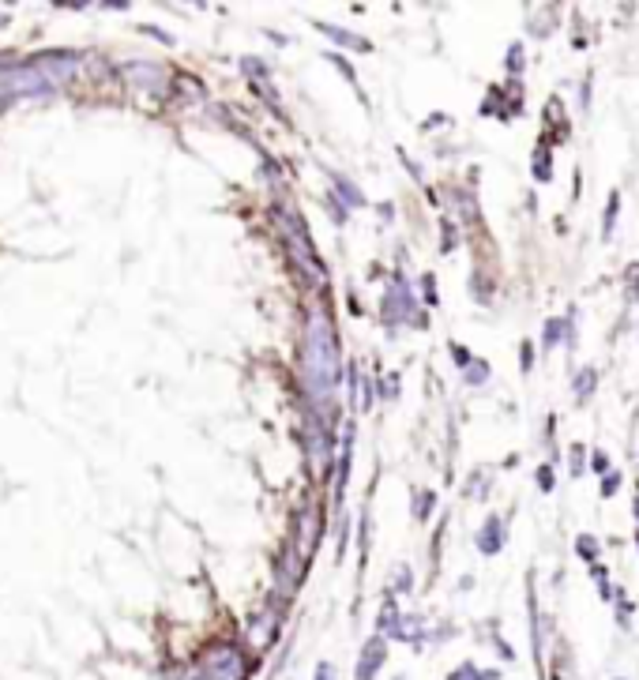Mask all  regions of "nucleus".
I'll return each mask as SVG.
<instances>
[{
	"instance_id": "obj_1",
	"label": "nucleus",
	"mask_w": 639,
	"mask_h": 680,
	"mask_svg": "<svg viewBox=\"0 0 639 680\" xmlns=\"http://www.w3.org/2000/svg\"><path fill=\"white\" fill-rule=\"evenodd\" d=\"M301 376L312 399H328V391L343 380L339 361V331L331 324L324 305L309 309L305 316V339H301Z\"/></svg>"
},
{
	"instance_id": "obj_2",
	"label": "nucleus",
	"mask_w": 639,
	"mask_h": 680,
	"mask_svg": "<svg viewBox=\"0 0 639 680\" xmlns=\"http://www.w3.org/2000/svg\"><path fill=\"white\" fill-rule=\"evenodd\" d=\"M418 305H414V294H410V286H406L399 275L391 279L388 294H384V320H406V324L414 327H425L429 320L425 316H418Z\"/></svg>"
},
{
	"instance_id": "obj_3",
	"label": "nucleus",
	"mask_w": 639,
	"mask_h": 680,
	"mask_svg": "<svg viewBox=\"0 0 639 680\" xmlns=\"http://www.w3.org/2000/svg\"><path fill=\"white\" fill-rule=\"evenodd\" d=\"M384 665H388V639L384 635H369L358 654V665H354V680H376Z\"/></svg>"
},
{
	"instance_id": "obj_4",
	"label": "nucleus",
	"mask_w": 639,
	"mask_h": 680,
	"mask_svg": "<svg viewBox=\"0 0 639 680\" xmlns=\"http://www.w3.org/2000/svg\"><path fill=\"white\" fill-rule=\"evenodd\" d=\"M121 72H125V79L132 87H143V91H151V94L166 91V68H158V64L136 61V64H128V68H121Z\"/></svg>"
},
{
	"instance_id": "obj_5",
	"label": "nucleus",
	"mask_w": 639,
	"mask_h": 680,
	"mask_svg": "<svg viewBox=\"0 0 639 680\" xmlns=\"http://www.w3.org/2000/svg\"><path fill=\"white\" fill-rule=\"evenodd\" d=\"M504 541H508V526L500 515H489L485 526L478 530V549H482L485 557H497L500 549H504Z\"/></svg>"
},
{
	"instance_id": "obj_6",
	"label": "nucleus",
	"mask_w": 639,
	"mask_h": 680,
	"mask_svg": "<svg viewBox=\"0 0 639 680\" xmlns=\"http://www.w3.org/2000/svg\"><path fill=\"white\" fill-rule=\"evenodd\" d=\"M320 31L328 34L331 42H335V46H343V49H358V53H369V49H373L365 38H361V34L346 31V27H335V23H320Z\"/></svg>"
},
{
	"instance_id": "obj_7",
	"label": "nucleus",
	"mask_w": 639,
	"mask_h": 680,
	"mask_svg": "<svg viewBox=\"0 0 639 680\" xmlns=\"http://www.w3.org/2000/svg\"><path fill=\"white\" fill-rule=\"evenodd\" d=\"M448 680H500V669H482V665L474 662H459L448 673Z\"/></svg>"
},
{
	"instance_id": "obj_8",
	"label": "nucleus",
	"mask_w": 639,
	"mask_h": 680,
	"mask_svg": "<svg viewBox=\"0 0 639 680\" xmlns=\"http://www.w3.org/2000/svg\"><path fill=\"white\" fill-rule=\"evenodd\" d=\"M335 196L346 203V207H361L365 203V196H361V188L350 181V177H343V173H335Z\"/></svg>"
},
{
	"instance_id": "obj_9",
	"label": "nucleus",
	"mask_w": 639,
	"mask_h": 680,
	"mask_svg": "<svg viewBox=\"0 0 639 680\" xmlns=\"http://www.w3.org/2000/svg\"><path fill=\"white\" fill-rule=\"evenodd\" d=\"M576 553L587 564H598V557H602V545H598V538H591V534H579L576 538Z\"/></svg>"
},
{
	"instance_id": "obj_10",
	"label": "nucleus",
	"mask_w": 639,
	"mask_h": 680,
	"mask_svg": "<svg viewBox=\"0 0 639 680\" xmlns=\"http://www.w3.org/2000/svg\"><path fill=\"white\" fill-rule=\"evenodd\" d=\"M433 504H437V496L429 493V489H418V493H414V519L425 523V519H429V511H433Z\"/></svg>"
},
{
	"instance_id": "obj_11",
	"label": "nucleus",
	"mask_w": 639,
	"mask_h": 680,
	"mask_svg": "<svg viewBox=\"0 0 639 680\" xmlns=\"http://www.w3.org/2000/svg\"><path fill=\"white\" fill-rule=\"evenodd\" d=\"M594 387H598V372H594V369H579L576 372V399L583 402L594 391Z\"/></svg>"
},
{
	"instance_id": "obj_12",
	"label": "nucleus",
	"mask_w": 639,
	"mask_h": 680,
	"mask_svg": "<svg viewBox=\"0 0 639 680\" xmlns=\"http://www.w3.org/2000/svg\"><path fill=\"white\" fill-rule=\"evenodd\" d=\"M391 590H395V594H410V590H414V572H410L406 564H399V568L391 572Z\"/></svg>"
},
{
	"instance_id": "obj_13",
	"label": "nucleus",
	"mask_w": 639,
	"mask_h": 680,
	"mask_svg": "<svg viewBox=\"0 0 639 680\" xmlns=\"http://www.w3.org/2000/svg\"><path fill=\"white\" fill-rule=\"evenodd\" d=\"M613 602H617V624L628 632V628H632V602H628V594L617 590V594H613Z\"/></svg>"
},
{
	"instance_id": "obj_14",
	"label": "nucleus",
	"mask_w": 639,
	"mask_h": 680,
	"mask_svg": "<svg viewBox=\"0 0 639 680\" xmlns=\"http://www.w3.org/2000/svg\"><path fill=\"white\" fill-rule=\"evenodd\" d=\"M617 207H621V192H613L606 203V226H602V237H613V226H617Z\"/></svg>"
},
{
	"instance_id": "obj_15",
	"label": "nucleus",
	"mask_w": 639,
	"mask_h": 680,
	"mask_svg": "<svg viewBox=\"0 0 639 680\" xmlns=\"http://www.w3.org/2000/svg\"><path fill=\"white\" fill-rule=\"evenodd\" d=\"M241 72L252 76V83H260V79L267 76V64L260 61V57H245V61H241Z\"/></svg>"
},
{
	"instance_id": "obj_16",
	"label": "nucleus",
	"mask_w": 639,
	"mask_h": 680,
	"mask_svg": "<svg viewBox=\"0 0 639 680\" xmlns=\"http://www.w3.org/2000/svg\"><path fill=\"white\" fill-rule=\"evenodd\" d=\"M463 380H467V384H485V380H489V365H485V361H470L467 365V376H463Z\"/></svg>"
},
{
	"instance_id": "obj_17",
	"label": "nucleus",
	"mask_w": 639,
	"mask_h": 680,
	"mask_svg": "<svg viewBox=\"0 0 639 680\" xmlns=\"http://www.w3.org/2000/svg\"><path fill=\"white\" fill-rule=\"evenodd\" d=\"M534 177H538V181H549V177H553V170H549V151H546V147H542V151H538V158H534Z\"/></svg>"
},
{
	"instance_id": "obj_18",
	"label": "nucleus",
	"mask_w": 639,
	"mask_h": 680,
	"mask_svg": "<svg viewBox=\"0 0 639 680\" xmlns=\"http://www.w3.org/2000/svg\"><path fill=\"white\" fill-rule=\"evenodd\" d=\"M508 72H512V76H519V72H523V46H519V42L508 49Z\"/></svg>"
},
{
	"instance_id": "obj_19",
	"label": "nucleus",
	"mask_w": 639,
	"mask_h": 680,
	"mask_svg": "<svg viewBox=\"0 0 639 680\" xmlns=\"http://www.w3.org/2000/svg\"><path fill=\"white\" fill-rule=\"evenodd\" d=\"M312 680H339V669L331 662H316V673H312Z\"/></svg>"
},
{
	"instance_id": "obj_20",
	"label": "nucleus",
	"mask_w": 639,
	"mask_h": 680,
	"mask_svg": "<svg viewBox=\"0 0 639 680\" xmlns=\"http://www.w3.org/2000/svg\"><path fill=\"white\" fill-rule=\"evenodd\" d=\"M617 489H621V474H617V470H609L606 478H602V496H613Z\"/></svg>"
},
{
	"instance_id": "obj_21",
	"label": "nucleus",
	"mask_w": 639,
	"mask_h": 680,
	"mask_svg": "<svg viewBox=\"0 0 639 680\" xmlns=\"http://www.w3.org/2000/svg\"><path fill=\"white\" fill-rule=\"evenodd\" d=\"M624 279H628V297H639V263H632L624 271Z\"/></svg>"
},
{
	"instance_id": "obj_22",
	"label": "nucleus",
	"mask_w": 639,
	"mask_h": 680,
	"mask_svg": "<svg viewBox=\"0 0 639 680\" xmlns=\"http://www.w3.org/2000/svg\"><path fill=\"white\" fill-rule=\"evenodd\" d=\"M591 466L598 470V474H609V455H606V451H602V448L594 451V455H591Z\"/></svg>"
},
{
	"instance_id": "obj_23",
	"label": "nucleus",
	"mask_w": 639,
	"mask_h": 680,
	"mask_svg": "<svg viewBox=\"0 0 639 680\" xmlns=\"http://www.w3.org/2000/svg\"><path fill=\"white\" fill-rule=\"evenodd\" d=\"M493 647H497V654H500V658H504V662H515V650L508 647V643H504L500 635H493Z\"/></svg>"
},
{
	"instance_id": "obj_24",
	"label": "nucleus",
	"mask_w": 639,
	"mask_h": 680,
	"mask_svg": "<svg viewBox=\"0 0 639 680\" xmlns=\"http://www.w3.org/2000/svg\"><path fill=\"white\" fill-rule=\"evenodd\" d=\"M538 485H542V493H549V489H553V470H549V466H542V470H538Z\"/></svg>"
},
{
	"instance_id": "obj_25",
	"label": "nucleus",
	"mask_w": 639,
	"mask_h": 680,
	"mask_svg": "<svg viewBox=\"0 0 639 680\" xmlns=\"http://www.w3.org/2000/svg\"><path fill=\"white\" fill-rule=\"evenodd\" d=\"M519 361H523V372H530V365H534V350H530V342H523V350H519Z\"/></svg>"
},
{
	"instance_id": "obj_26",
	"label": "nucleus",
	"mask_w": 639,
	"mask_h": 680,
	"mask_svg": "<svg viewBox=\"0 0 639 680\" xmlns=\"http://www.w3.org/2000/svg\"><path fill=\"white\" fill-rule=\"evenodd\" d=\"M572 474H583V444L572 448Z\"/></svg>"
},
{
	"instance_id": "obj_27",
	"label": "nucleus",
	"mask_w": 639,
	"mask_h": 680,
	"mask_svg": "<svg viewBox=\"0 0 639 680\" xmlns=\"http://www.w3.org/2000/svg\"><path fill=\"white\" fill-rule=\"evenodd\" d=\"M331 61H335V68H339V72H343L346 79H350V83H354V68H350V64L343 61V57H335V53H328Z\"/></svg>"
},
{
	"instance_id": "obj_28",
	"label": "nucleus",
	"mask_w": 639,
	"mask_h": 680,
	"mask_svg": "<svg viewBox=\"0 0 639 680\" xmlns=\"http://www.w3.org/2000/svg\"><path fill=\"white\" fill-rule=\"evenodd\" d=\"M452 357H455V361H459V365H463V369H467L470 361H474V357H470L467 350H463V346H452Z\"/></svg>"
},
{
	"instance_id": "obj_29",
	"label": "nucleus",
	"mask_w": 639,
	"mask_h": 680,
	"mask_svg": "<svg viewBox=\"0 0 639 680\" xmlns=\"http://www.w3.org/2000/svg\"><path fill=\"white\" fill-rule=\"evenodd\" d=\"M143 31L151 34V38H158V42H166V46H170V42H173L170 34H166V31H158V27H143Z\"/></svg>"
},
{
	"instance_id": "obj_30",
	"label": "nucleus",
	"mask_w": 639,
	"mask_h": 680,
	"mask_svg": "<svg viewBox=\"0 0 639 680\" xmlns=\"http://www.w3.org/2000/svg\"><path fill=\"white\" fill-rule=\"evenodd\" d=\"M455 245V230H452V222H444V252Z\"/></svg>"
},
{
	"instance_id": "obj_31",
	"label": "nucleus",
	"mask_w": 639,
	"mask_h": 680,
	"mask_svg": "<svg viewBox=\"0 0 639 680\" xmlns=\"http://www.w3.org/2000/svg\"><path fill=\"white\" fill-rule=\"evenodd\" d=\"M328 211H331V215H335V218H339V226H343V218H346V207H339V203L331 200V203H328Z\"/></svg>"
},
{
	"instance_id": "obj_32",
	"label": "nucleus",
	"mask_w": 639,
	"mask_h": 680,
	"mask_svg": "<svg viewBox=\"0 0 639 680\" xmlns=\"http://www.w3.org/2000/svg\"><path fill=\"white\" fill-rule=\"evenodd\" d=\"M395 680H410V677H395Z\"/></svg>"
},
{
	"instance_id": "obj_33",
	"label": "nucleus",
	"mask_w": 639,
	"mask_h": 680,
	"mask_svg": "<svg viewBox=\"0 0 639 680\" xmlns=\"http://www.w3.org/2000/svg\"><path fill=\"white\" fill-rule=\"evenodd\" d=\"M613 680H628V677H613Z\"/></svg>"
}]
</instances>
